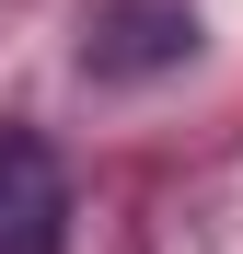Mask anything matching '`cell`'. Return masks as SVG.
Listing matches in <instances>:
<instances>
[{"label":"cell","instance_id":"cell-1","mask_svg":"<svg viewBox=\"0 0 243 254\" xmlns=\"http://www.w3.org/2000/svg\"><path fill=\"white\" fill-rule=\"evenodd\" d=\"M0 254H70V174L47 139H0Z\"/></svg>","mask_w":243,"mask_h":254},{"label":"cell","instance_id":"cell-2","mask_svg":"<svg viewBox=\"0 0 243 254\" xmlns=\"http://www.w3.org/2000/svg\"><path fill=\"white\" fill-rule=\"evenodd\" d=\"M185 12H174V0H128V12H116L104 35H93V69H116V81H128V69H162V58H185Z\"/></svg>","mask_w":243,"mask_h":254}]
</instances>
